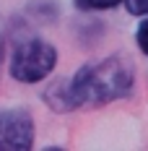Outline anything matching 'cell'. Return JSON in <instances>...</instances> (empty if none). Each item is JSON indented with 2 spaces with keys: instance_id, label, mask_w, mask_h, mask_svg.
<instances>
[{
  "instance_id": "cell-1",
  "label": "cell",
  "mask_w": 148,
  "mask_h": 151,
  "mask_svg": "<svg viewBox=\"0 0 148 151\" xmlns=\"http://www.w3.org/2000/svg\"><path fill=\"white\" fill-rule=\"evenodd\" d=\"M133 89V63L125 58H107V60L83 65L75 73L73 83L68 86V107L83 104H107Z\"/></svg>"
},
{
  "instance_id": "cell-2",
  "label": "cell",
  "mask_w": 148,
  "mask_h": 151,
  "mask_svg": "<svg viewBox=\"0 0 148 151\" xmlns=\"http://www.w3.org/2000/svg\"><path fill=\"white\" fill-rule=\"evenodd\" d=\"M55 63H57V52L49 42L29 39L16 47L13 58H11V76L24 83H36L52 73Z\"/></svg>"
},
{
  "instance_id": "cell-3",
  "label": "cell",
  "mask_w": 148,
  "mask_h": 151,
  "mask_svg": "<svg viewBox=\"0 0 148 151\" xmlns=\"http://www.w3.org/2000/svg\"><path fill=\"white\" fill-rule=\"evenodd\" d=\"M34 143V120L26 109H0V149L26 151Z\"/></svg>"
},
{
  "instance_id": "cell-4",
  "label": "cell",
  "mask_w": 148,
  "mask_h": 151,
  "mask_svg": "<svg viewBox=\"0 0 148 151\" xmlns=\"http://www.w3.org/2000/svg\"><path fill=\"white\" fill-rule=\"evenodd\" d=\"M122 0H75V5L81 11H104V8H114Z\"/></svg>"
},
{
  "instance_id": "cell-5",
  "label": "cell",
  "mask_w": 148,
  "mask_h": 151,
  "mask_svg": "<svg viewBox=\"0 0 148 151\" xmlns=\"http://www.w3.org/2000/svg\"><path fill=\"white\" fill-rule=\"evenodd\" d=\"M127 11L135 16H148V0H125Z\"/></svg>"
},
{
  "instance_id": "cell-6",
  "label": "cell",
  "mask_w": 148,
  "mask_h": 151,
  "mask_svg": "<svg viewBox=\"0 0 148 151\" xmlns=\"http://www.w3.org/2000/svg\"><path fill=\"white\" fill-rule=\"evenodd\" d=\"M138 47L148 55V21H143L140 29H138Z\"/></svg>"
}]
</instances>
